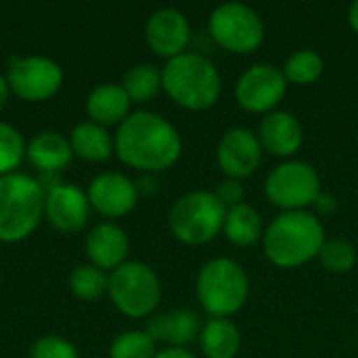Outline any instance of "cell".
I'll return each instance as SVG.
<instances>
[{
  "label": "cell",
  "mask_w": 358,
  "mask_h": 358,
  "mask_svg": "<svg viewBox=\"0 0 358 358\" xmlns=\"http://www.w3.org/2000/svg\"><path fill=\"white\" fill-rule=\"evenodd\" d=\"M117 157L141 172L172 168L182 153V138L174 124L153 111H134L117 128Z\"/></svg>",
  "instance_id": "6da1fadb"
},
{
  "label": "cell",
  "mask_w": 358,
  "mask_h": 358,
  "mask_svg": "<svg viewBox=\"0 0 358 358\" xmlns=\"http://www.w3.org/2000/svg\"><path fill=\"white\" fill-rule=\"evenodd\" d=\"M325 241V227L317 214L308 210L281 212L264 229L262 248L277 268H298L319 258Z\"/></svg>",
  "instance_id": "7a4b0ae2"
},
{
  "label": "cell",
  "mask_w": 358,
  "mask_h": 358,
  "mask_svg": "<svg viewBox=\"0 0 358 358\" xmlns=\"http://www.w3.org/2000/svg\"><path fill=\"white\" fill-rule=\"evenodd\" d=\"M162 88L176 105L191 111H203L218 103L222 78L208 57L182 52L166 61L162 69Z\"/></svg>",
  "instance_id": "3957f363"
},
{
  "label": "cell",
  "mask_w": 358,
  "mask_h": 358,
  "mask_svg": "<svg viewBox=\"0 0 358 358\" xmlns=\"http://www.w3.org/2000/svg\"><path fill=\"white\" fill-rule=\"evenodd\" d=\"M44 201L46 193L36 178L17 172L0 176V241L25 239L38 227Z\"/></svg>",
  "instance_id": "277c9868"
},
{
  "label": "cell",
  "mask_w": 358,
  "mask_h": 358,
  "mask_svg": "<svg viewBox=\"0 0 358 358\" xmlns=\"http://www.w3.org/2000/svg\"><path fill=\"white\" fill-rule=\"evenodd\" d=\"M250 296V279L243 266L231 258L206 262L197 275V300L214 319L237 315Z\"/></svg>",
  "instance_id": "5b68a950"
},
{
  "label": "cell",
  "mask_w": 358,
  "mask_h": 358,
  "mask_svg": "<svg viewBox=\"0 0 358 358\" xmlns=\"http://www.w3.org/2000/svg\"><path fill=\"white\" fill-rule=\"evenodd\" d=\"M227 208L214 191H191L170 210L172 235L187 245H206L224 229Z\"/></svg>",
  "instance_id": "8992f818"
},
{
  "label": "cell",
  "mask_w": 358,
  "mask_h": 358,
  "mask_svg": "<svg viewBox=\"0 0 358 358\" xmlns=\"http://www.w3.org/2000/svg\"><path fill=\"white\" fill-rule=\"evenodd\" d=\"M208 29L218 46L237 55L258 50L266 36L260 13L243 2L218 4L208 19Z\"/></svg>",
  "instance_id": "52a82bcc"
},
{
  "label": "cell",
  "mask_w": 358,
  "mask_h": 358,
  "mask_svg": "<svg viewBox=\"0 0 358 358\" xmlns=\"http://www.w3.org/2000/svg\"><path fill=\"white\" fill-rule=\"evenodd\" d=\"M323 193L321 176L308 162L285 159L268 172L264 180L266 199L283 212H302L315 206Z\"/></svg>",
  "instance_id": "ba28073f"
},
{
  "label": "cell",
  "mask_w": 358,
  "mask_h": 358,
  "mask_svg": "<svg viewBox=\"0 0 358 358\" xmlns=\"http://www.w3.org/2000/svg\"><path fill=\"white\" fill-rule=\"evenodd\" d=\"M107 292L113 304L130 319L149 317L162 298L157 275L143 262H124L111 277Z\"/></svg>",
  "instance_id": "9c48e42d"
},
{
  "label": "cell",
  "mask_w": 358,
  "mask_h": 358,
  "mask_svg": "<svg viewBox=\"0 0 358 358\" xmlns=\"http://www.w3.org/2000/svg\"><path fill=\"white\" fill-rule=\"evenodd\" d=\"M283 69L271 63H256L248 67L235 84V101L250 113H271L279 107L287 92Z\"/></svg>",
  "instance_id": "30bf717a"
},
{
  "label": "cell",
  "mask_w": 358,
  "mask_h": 358,
  "mask_svg": "<svg viewBox=\"0 0 358 358\" xmlns=\"http://www.w3.org/2000/svg\"><path fill=\"white\" fill-rule=\"evenodd\" d=\"M8 88L25 101H44L52 96L61 82V67L46 57H25L10 59L8 67Z\"/></svg>",
  "instance_id": "8fae6325"
},
{
  "label": "cell",
  "mask_w": 358,
  "mask_h": 358,
  "mask_svg": "<svg viewBox=\"0 0 358 358\" xmlns=\"http://www.w3.org/2000/svg\"><path fill=\"white\" fill-rule=\"evenodd\" d=\"M262 155L264 151L258 141V134L241 126L227 130L216 147L218 168L227 178H235V180H243L252 176L262 164Z\"/></svg>",
  "instance_id": "7c38bea8"
},
{
  "label": "cell",
  "mask_w": 358,
  "mask_h": 358,
  "mask_svg": "<svg viewBox=\"0 0 358 358\" xmlns=\"http://www.w3.org/2000/svg\"><path fill=\"white\" fill-rule=\"evenodd\" d=\"M145 38L155 55L166 57L170 61L187 52L191 40V25L180 10L159 8L149 17L145 27Z\"/></svg>",
  "instance_id": "4fadbf2b"
},
{
  "label": "cell",
  "mask_w": 358,
  "mask_h": 358,
  "mask_svg": "<svg viewBox=\"0 0 358 358\" xmlns=\"http://www.w3.org/2000/svg\"><path fill=\"white\" fill-rule=\"evenodd\" d=\"M88 201L103 216L120 218L134 210L138 201V189L128 176L117 172H105L90 182Z\"/></svg>",
  "instance_id": "5bb4252c"
},
{
  "label": "cell",
  "mask_w": 358,
  "mask_h": 358,
  "mask_svg": "<svg viewBox=\"0 0 358 358\" xmlns=\"http://www.w3.org/2000/svg\"><path fill=\"white\" fill-rule=\"evenodd\" d=\"M256 134L262 145V151L275 157H292L302 149L304 143V128L300 120L283 109L266 113Z\"/></svg>",
  "instance_id": "9a60e30c"
},
{
  "label": "cell",
  "mask_w": 358,
  "mask_h": 358,
  "mask_svg": "<svg viewBox=\"0 0 358 358\" xmlns=\"http://www.w3.org/2000/svg\"><path fill=\"white\" fill-rule=\"evenodd\" d=\"M90 201L88 195H84L73 185H52L46 193L44 201V214L57 227L65 233H76L88 222Z\"/></svg>",
  "instance_id": "2e32d148"
},
{
  "label": "cell",
  "mask_w": 358,
  "mask_h": 358,
  "mask_svg": "<svg viewBox=\"0 0 358 358\" xmlns=\"http://www.w3.org/2000/svg\"><path fill=\"white\" fill-rule=\"evenodd\" d=\"M201 327L203 325L193 310H174L151 317L147 323V336L153 342H166L172 344V348H185L199 340Z\"/></svg>",
  "instance_id": "e0dca14e"
},
{
  "label": "cell",
  "mask_w": 358,
  "mask_h": 358,
  "mask_svg": "<svg viewBox=\"0 0 358 358\" xmlns=\"http://www.w3.org/2000/svg\"><path fill=\"white\" fill-rule=\"evenodd\" d=\"M86 252L96 268H117L124 264V258L128 254V237L126 233L111 224H99L90 231L86 239Z\"/></svg>",
  "instance_id": "ac0fdd59"
},
{
  "label": "cell",
  "mask_w": 358,
  "mask_h": 358,
  "mask_svg": "<svg viewBox=\"0 0 358 358\" xmlns=\"http://www.w3.org/2000/svg\"><path fill=\"white\" fill-rule=\"evenodd\" d=\"M130 103L132 101L128 99V94L122 86L103 84L90 92L86 109H88V115L94 120V124L113 126V124H122L130 115L128 113Z\"/></svg>",
  "instance_id": "d6986e66"
},
{
  "label": "cell",
  "mask_w": 358,
  "mask_h": 358,
  "mask_svg": "<svg viewBox=\"0 0 358 358\" xmlns=\"http://www.w3.org/2000/svg\"><path fill=\"white\" fill-rule=\"evenodd\" d=\"M206 358H235L241 350V331L231 319H210L199 334Z\"/></svg>",
  "instance_id": "ffe728a7"
},
{
  "label": "cell",
  "mask_w": 358,
  "mask_h": 358,
  "mask_svg": "<svg viewBox=\"0 0 358 358\" xmlns=\"http://www.w3.org/2000/svg\"><path fill=\"white\" fill-rule=\"evenodd\" d=\"M222 233L233 245L250 248V245L262 241V237H264L262 216L254 206L243 201L241 206H235V208L227 210Z\"/></svg>",
  "instance_id": "44dd1931"
},
{
  "label": "cell",
  "mask_w": 358,
  "mask_h": 358,
  "mask_svg": "<svg viewBox=\"0 0 358 358\" xmlns=\"http://www.w3.org/2000/svg\"><path fill=\"white\" fill-rule=\"evenodd\" d=\"M71 153L73 151L69 141L57 132H42L36 138H31L27 147L29 162L42 172H57L65 168L71 159Z\"/></svg>",
  "instance_id": "7402d4cb"
},
{
  "label": "cell",
  "mask_w": 358,
  "mask_h": 358,
  "mask_svg": "<svg viewBox=\"0 0 358 358\" xmlns=\"http://www.w3.org/2000/svg\"><path fill=\"white\" fill-rule=\"evenodd\" d=\"M69 145L73 153H78L82 159L88 162H105L113 153V141L109 132L94 122H84L76 126Z\"/></svg>",
  "instance_id": "603a6c76"
},
{
  "label": "cell",
  "mask_w": 358,
  "mask_h": 358,
  "mask_svg": "<svg viewBox=\"0 0 358 358\" xmlns=\"http://www.w3.org/2000/svg\"><path fill=\"white\" fill-rule=\"evenodd\" d=\"M323 71H325V59L313 48L296 50L285 59L283 65V76L287 84H296V86L315 84L323 76Z\"/></svg>",
  "instance_id": "cb8c5ba5"
},
{
  "label": "cell",
  "mask_w": 358,
  "mask_h": 358,
  "mask_svg": "<svg viewBox=\"0 0 358 358\" xmlns=\"http://www.w3.org/2000/svg\"><path fill=\"white\" fill-rule=\"evenodd\" d=\"M122 88L126 90V94L132 103L151 101L162 88V71L151 63L136 65L124 76Z\"/></svg>",
  "instance_id": "d4e9b609"
},
{
  "label": "cell",
  "mask_w": 358,
  "mask_h": 358,
  "mask_svg": "<svg viewBox=\"0 0 358 358\" xmlns=\"http://www.w3.org/2000/svg\"><path fill=\"white\" fill-rule=\"evenodd\" d=\"M357 250L346 239H327L319 260L329 273H350L357 264Z\"/></svg>",
  "instance_id": "484cf974"
},
{
  "label": "cell",
  "mask_w": 358,
  "mask_h": 358,
  "mask_svg": "<svg viewBox=\"0 0 358 358\" xmlns=\"http://www.w3.org/2000/svg\"><path fill=\"white\" fill-rule=\"evenodd\" d=\"M71 289L78 298L82 300H96L107 292L109 279L105 277V273L96 266H78L71 273Z\"/></svg>",
  "instance_id": "4316f807"
},
{
  "label": "cell",
  "mask_w": 358,
  "mask_h": 358,
  "mask_svg": "<svg viewBox=\"0 0 358 358\" xmlns=\"http://www.w3.org/2000/svg\"><path fill=\"white\" fill-rule=\"evenodd\" d=\"M111 358H155V342L147 336V331H128L113 340Z\"/></svg>",
  "instance_id": "83f0119b"
},
{
  "label": "cell",
  "mask_w": 358,
  "mask_h": 358,
  "mask_svg": "<svg viewBox=\"0 0 358 358\" xmlns=\"http://www.w3.org/2000/svg\"><path fill=\"white\" fill-rule=\"evenodd\" d=\"M23 153L25 145L21 134L13 126L0 122V176L13 174L15 168L21 164Z\"/></svg>",
  "instance_id": "f1b7e54d"
},
{
  "label": "cell",
  "mask_w": 358,
  "mask_h": 358,
  "mask_svg": "<svg viewBox=\"0 0 358 358\" xmlns=\"http://www.w3.org/2000/svg\"><path fill=\"white\" fill-rule=\"evenodd\" d=\"M31 358H78V352L69 342L55 336H46L34 344Z\"/></svg>",
  "instance_id": "f546056e"
},
{
  "label": "cell",
  "mask_w": 358,
  "mask_h": 358,
  "mask_svg": "<svg viewBox=\"0 0 358 358\" xmlns=\"http://www.w3.org/2000/svg\"><path fill=\"white\" fill-rule=\"evenodd\" d=\"M214 195L218 197V201H220L227 210H231V208H235V206H241V203H243L245 189H243V182H241V180L224 178V180L216 187Z\"/></svg>",
  "instance_id": "4dcf8cb0"
},
{
  "label": "cell",
  "mask_w": 358,
  "mask_h": 358,
  "mask_svg": "<svg viewBox=\"0 0 358 358\" xmlns=\"http://www.w3.org/2000/svg\"><path fill=\"white\" fill-rule=\"evenodd\" d=\"M315 210H317L319 214L329 216V214H334V212L338 210V199H336L331 193H321V195L317 197V201H315Z\"/></svg>",
  "instance_id": "1f68e13d"
},
{
  "label": "cell",
  "mask_w": 358,
  "mask_h": 358,
  "mask_svg": "<svg viewBox=\"0 0 358 358\" xmlns=\"http://www.w3.org/2000/svg\"><path fill=\"white\" fill-rule=\"evenodd\" d=\"M155 358H197L195 355H191L189 350L185 348H166L162 352H157Z\"/></svg>",
  "instance_id": "d6a6232c"
},
{
  "label": "cell",
  "mask_w": 358,
  "mask_h": 358,
  "mask_svg": "<svg viewBox=\"0 0 358 358\" xmlns=\"http://www.w3.org/2000/svg\"><path fill=\"white\" fill-rule=\"evenodd\" d=\"M348 23H350V27L358 34V0H355L348 6Z\"/></svg>",
  "instance_id": "836d02e7"
},
{
  "label": "cell",
  "mask_w": 358,
  "mask_h": 358,
  "mask_svg": "<svg viewBox=\"0 0 358 358\" xmlns=\"http://www.w3.org/2000/svg\"><path fill=\"white\" fill-rule=\"evenodd\" d=\"M136 189H138V193H141V191H151V193H153V191L157 189V185H155L153 178H141L138 185H136Z\"/></svg>",
  "instance_id": "e575fe53"
},
{
  "label": "cell",
  "mask_w": 358,
  "mask_h": 358,
  "mask_svg": "<svg viewBox=\"0 0 358 358\" xmlns=\"http://www.w3.org/2000/svg\"><path fill=\"white\" fill-rule=\"evenodd\" d=\"M8 90H10V88H8V82L0 76V109H2V107L6 105V101H8Z\"/></svg>",
  "instance_id": "d590c367"
},
{
  "label": "cell",
  "mask_w": 358,
  "mask_h": 358,
  "mask_svg": "<svg viewBox=\"0 0 358 358\" xmlns=\"http://www.w3.org/2000/svg\"><path fill=\"white\" fill-rule=\"evenodd\" d=\"M357 145H358V136H357Z\"/></svg>",
  "instance_id": "8d00e7d4"
}]
</instances>
